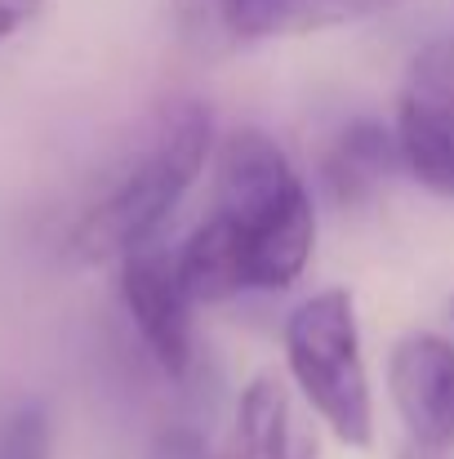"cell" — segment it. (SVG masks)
<instances>
[{"label":"cell","mask_w":454,"mask_h":459,"mask_svg":"<svg viewBox=\"0 0 454 459\" xmlns=\"http://www.w3.org/2000/svg\"><path fill=\"white\" fill-rule=\"evenodd\" d=\"M214 214L241 237L250 290H286L307 268L316 223L299 169L254 126L223 139L214 169Z\"/></svg>","instance_id":"1"},{"label":"cell","mask_w":454,"mask_h":459,"mask_svg":"<svg viewBox=\"0 0 454 459\" xmlns=\"http://www.w3.org/2000/svg\"><path fill=\"white\" fill-rule=\"evenodd\" d=\"M210 156V112L201 103H183L156 134L148 156L81 219L72 250L85 264L125 259L139 246H151V232L183 201Z\"/></svg>","instance_id":"2"},{"label":"cell","mask_w":454,"mask_h":459,"mask_svg":"<svg viewBox=\"0 0 454 459\" xmlns=\"http://www.w3.org/2000/svg\"><path fill=\"white\" fill-rule=\"evenodd\" d=\"M286 357L307 406L325 420V429L338 442L365 451L374 442V406L352 295L321 290L303 299L286 321Z\"/></svg>","instance_id":"3"},{"label":"cell","mask_w":454,"mask_h":459,"mask_svg":"<svg viewBox=\"0 0 454 459\" xmlns=\"http://www.w3.org/2000/svg\"><path fill=\"white\" fill-rule=\"evenodd\" d=\"M125 307L151 348V357L169 375H187L192 366V299L178 277V259L160 246H139L121 259Z\"/></svg>","instance_id":"4"},{"label":"cell","mask_w":454,"mask_h":459,"mask_svg":"<svg viewBox=\"0 0 454 459\" xmlns=\"http://www.w3.org/2000/svg\"><path fill=\"white\" fill-rule=\"evenodd\" d=\"M388 388L415 446L437 455L454 442V343L441 334H406L388 361Z\"/></svg>","instance_id":"5"},{"label":"cell","mask_w":454,"mask_h":459,"mask_svg":"<svg viewBox=\"0 0 454 459\" xmlns=\"http://www.w3.org/2000/svg\"><path fill=\"white\" fill-rule=\"evenodd\" d=\"M397 4L406 0H214V13L236 40H277L365 22L392 13Z\"/></svg>","instance_id":"6"},{"label":"cell","mask_w":454,"mask_h":459,"mask_svg":"<svg viewBox=\"0 0 454 459\" xmlns=\"http://www.w3.org/2000/svg\"><path fill=\"white\" fill-rule=\"evenodd\" d=\"M218 459H321V451L295 415L286 388L272 375H259L236 402L232 437Z\"/></svg>","instance_id":"7"},{"label":"cell","mask_w":454,"mask_h":459,"mask_svg":"<svg viewBox=\"0 0 454 459\" xmlns=\"http://www.w3.org/2000/svg\"><path fill=\"white\" fill-rule=\"evenodd\" d=\"M397 152L401 165L437 196H454V108L401 94L397 108Z\"/></svg>","instance_id":"8"},{"label":"cell","mask_w":454,"mask_h":459,"mask_svg":"<svg viewBox=\"0 0 454 459\" xmlns=\"http://www.w3.org/2000/svg\"><path fill=\"white\" fill-rule=\"evenodd\" d=\"M174 259H178V277H183V290H187L192 304H218V299H232V295L250 290V268H245L241 237L218 214H210L183 241V250Z\"/></svg>","instance_id":"9"},{"label":"cell","mask_w":454,"mask_h":459,"mask_svg":"<svg viewBox=\"0 0 454 459\" xmlns=\"http://www.w3.org/2000/svg\"><path fill=\"white\" fill-rule=\"evenodd\" d=\"M401 165L397 152V134L379 121H352L347 130H338V139L330 143L325 156V183L334 192V201H361L370 196L392 169Z\"/></svg>","instance_id":"10"},{"label":"cell","mask_w":454,"mask_h":459,"mask_svg":"<svg viewBox=\"0 0 454 459\" xmlns=\"http://www.w3.org/2000/svg\"><path fill=\"white\" fill-rule=\"evenodd\" d=\"M401 94H415V99H433V103H446L454 108V31L428 40L415 63H410V76H406V90Z\"/></svg>","instance_id":"11"},{"label":"cell","mask_w":454,"mask_h":459,"mask_svg":"<svg viewBox=\"0 0 454 459\" xmlns=\"http://www.w3.org/2000/svg\"><path fill=\"white\" fill-rule=\"evenodd\" d=\"M54 429L40 402H22L0 420V459H49Z\"/></svg>","instance_id":"12"},{"label":"cell","mask_w":454,"mask_h":459,"mask_svg":"<svg viewBox=\"0 0 454 459\" xmlns=\"http://www.w3.org/2000/svg\"><path fill=\"white\" fill-rule=\"evenodd\" d=\"M148 459H218V455H210V446H205V437H201L196 429L169 424V429L156 433Z\"/></svg>","instance_id":"13"},{"label":"cell","mask_w":454,"mask_h":459,"mask_svg":"<svg viewBox=\"0 0 454 459\" xmlns=\"http://www.w3.org/2000/svg\"><path fill=\"white\" fill-rule=\"evenodd\" d=\"M40 9H45V0H0V40L13 36V31H22Z\"/></svg>","instance_id":"14"},{"label":"cell","mask_w":454,"mask_h":459,"mask_svg":"<svg viewBox=\"0 0 454 459\" xmlns=\"http://www.w3.org/2000/svg\"><path fill=\"white\" fill-rule=\"evenodd\" d=\"M401 459H437V455H428V451H419V446H410V451H401Z\"/></svg>","instance_id":"15"}]
</instances>
